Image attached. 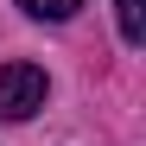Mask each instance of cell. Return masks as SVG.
<instances>
[{
	"instance_id": "3957f363",
	"label": "cell",
	"mask_w": 146,
	"mask_h": 146,
	"mask_svg": "<svg viewBox=\"0 0 146 146\" xmlns=\"http://www.w3.org/2000/svg\"><path fill=\"white\" fill-rule=\"evenodd\" d=\"M19 7H26L32 19H70V13L83 7V0H19Z\"/></svg>"
},
{
	"instance_id": "7a4b0ae2",
	"label": "cell",
	"mask_w": 146,
	"mask_h": 146,
	"mask_svg": "<svg viewBox=\"0 0 146 146\" xmlns=\"http://www.w3.org/2000/svg\"><path fill=\"white\" fill-rule=\"evenodd\" d=\"M114 19H121V38L127 44L146 38V0H114Z\"/></svg>"
},
{
	"instance_id": "6da1fadb",
	"label": "cell",
	"mask_w": 146,
	"mask_h": 146,
	"mask_svg": "<svg viewBox=\"0 0 146 146\" xmlns=\"http://www.w3.org/2000/svg\"><path fill=\"white\" fill-rule=\"evenodd\" d=\"M44 70L38 64H7L0 70V121H26V114H38L44 108Z\"/></svg>"
}]
</instances>
